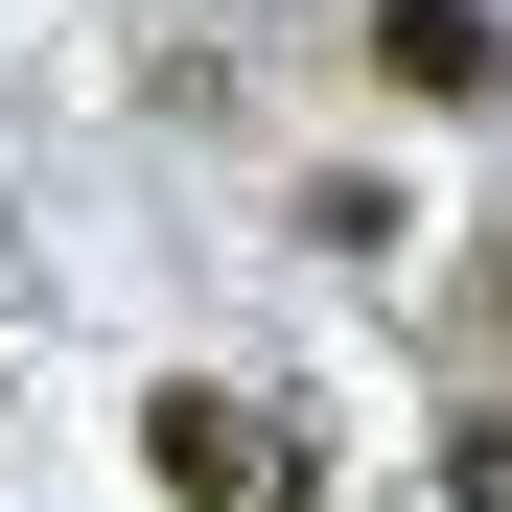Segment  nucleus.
Here are the masks:
<instances>
[{"instance_id":"nucleus-1","label":"nucleus","mask_w":512,"mask_h":512,"mask_svg":"<svg viewBox=\"0 0 512 512\" xmlns=\"http://www.w3.org/2000/svg\"><path fill=\"white\" fill-rule=\"evenodd\" d=\"M140 466L187 489V512H280V419L210 396V373H163V396H140Z\"/></svg>"},{"instance_id":"nucleus-4","label":"nucleus","mask_w":512,"mask_h":512,"mask_svg":"<svg viewBox=\"0 0 512 512\" xmlns=\"http://www.w3.org/2000/svg\"><path fill=\"white\" fill-rule=\"evenodd\" d=\"M466 350H489V373H512V233H489V256H466Z\"/></svg>"},{"instance_id":"nucleus-3","label":"nucleus","mask_w":512,"mask_h":512,"mask_svg":"<svg viewBox=\"0 0 512 512\" xmlns=\"http://www.w3.org/2000/svg\"><path fill=\"white\" fill-rule=\"evenodd\" d=\"M443 512H512V396H489V419H443Z\"/></svg>"},{"instance_id":"nucleus-2","label":"nucleus","mask_w":512,"mask_h":512,"mask_svg":"<svg viewBox=\"0 0 512 512\" xmlns=\"http://www.w3.org/2000/svg\"><path fill=\"white\" fill-rule=\"evenodd\" d=\"M373 94H419V117L512 94V24H489V0H373Z\"/></svg>"}]
</instances>
